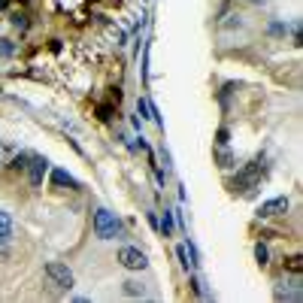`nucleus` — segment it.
Here are the masks:
<instances>
[{
  "label": "nucleus",
  "mask_w": 303,
  "mask_h": 303,
  "mask_svg": "<svg viewBox=\"0 0 303 303\" xmlns=\"http://www.w3.org/2000/svg\"><path fill=\"white\" fill-rule=\"evenodd\" d=\"M27 161H31V155H24V152L15 155V158H12V170H27Z\"/></svg>",
  "instance_id": "ddd939ff"
},
{
  "label": "nucleus",
  "mask_w": 303,
  "mask_h": 303,
  "mask_svg": "<svg viewBox=\"0 0 303 303\" xmlns=\"http://www.w3.org/2000/svg\"><path fill=\"white\" fill-rule=\"evenodd\" d=\"M91 225H94L97 240H121V237H124L119 215H116V212H109V209H97Z\"/></svg>",
  "instance_id": "f257e3e1"
},
{
  "label": "nucleus",
  "mask_w": 303,
  "mask_h": 303,
  "mask_svg": "<svg viewBox=\"0 0 303 303\" xmlns=\"http://www.w3.org/2000/svg\"><path fill=\"white\" fill-rule=\"evenodd\" d=\"M52 185H55V188H76L79 182L73 179V176H70L67 170H61V167H55V170H52Z\"/></svg>",
  "instance_id": "6e6552de"
},
{
  "label": "nucleus",
  "mask_w": 303,
  "mask_h": 303,
  "mask_svg": "<svg viewBox=\"0 0 303 303\" xmlns=\"http://www.w3.org/2000/svg\"><path fill=\"white\" fill-rule=\"evenodd\" d=\"M121 288H124V294H127V297H143V294H146V288H143L140 282H133V279H127Z\"/></svg>",
  "instance_id": "1a4fd4ad"
},
{
  "label": "nucleus",
  "mask_w": 303,
  "mask_h": 303,
  "mask_svg": "<svg viewBox=\"0 0 303 303\" xmlns=\"http://www.w3.org/2000/svg\"><path fill=\"white\" fill-rule=\"evenodd\" d=\"M255 258H258V264H261V267H264V264H267V261H270V249H267V245H264V242H258V245H255Z\"/></svg>",
  "instance_id": "f8f14e48"
},
{
  "label": "nucleus",
  "mask_w": 303,
  "mask_h": 303,
  "mask_svg": "<svg viewBox=\"0 0 303 303\" xmlns=\"http://www.w3.org/2000/svg\"><path fill=\"white\" fill-rule=\"evenodd\" d=\"M285 31H288V27H285L282 21H273V24H270V34H276V37H282Z\"/></svg>",
  "instance_id": "f3484780"
},
{
  "label": "nucleus",
  "mask_w": 303,
  "mask_h": 303,
  "mask_svg": "<svg viewBox=\"0 0 303 303\" xmlns=\"http://www.w3.org/2000/svg\"><path fill=\"white\" fill-rule=\"evenodd\" d=\"M12 52H15V49H12V43H9V40H0V55H3V58H9Z\"/></svg>",
  "instance_id": "dca6fc26"
},
{
  "label": "nucleus",
  "mask_w": 303,
  "mask_h": 303,
  "mask_svg": "<svg viewBox=\"0 0 303 303\" xmlns=\"http://www.w3.org/2000/svg\"><path fill=\"white\" fill-rule=\"evenodd\" d=\"M119 264L124 270H146L149 258H146V252H140L133 245H124V249H119Z\"/></svg>",
  "instance_id": "20e7f679"
},
{
  "label": "nucleus",
  "mask_w": 303,
  "mask_h": 303,
  "mask_svg": "<svg viewBox=\"0 0 303 303\" xmlns=\"http://www.w3.org/2000/svg\"><path fill=\"white\" fill-rule=\"evenodd\" d=\"M252 3H267V0H252Z\"/></svg>",
  "instance_id": "a211bd4d"
},
{
  "label": "nucleus",
  "mask_w": 303,
  "mask_h": 303,
  "mask_svg": "<svg viewBox=\"0 0 303 303\" xmlns=\"http://www.w3.org/2000/svg\"><path fill=\"white\" fill-rule=\"evenodd\" d=\"M288 206H291V200H288V197H273V200H264V203L258 206V218H273V215H282V212H288Z\"/></svg>",
  "instance_id": "423d86ee"
},
{
  "label": "nucleus",
  "mask_w": 303,
  "mask_h": 303,
  "mask_svg": "<svg viewBox=\"0 0 303 303\" xmlns=\"http://www.w3.org/2000/svg\"><path fill=\"white\" fill-rule=\"evenodd\" d=\"M231 143V130L228 127H218V146H228Z\"/></svg>",
  "instance_id": "2eb2a0df"
},
{
  "label": "nucleus",
  "mask_w": 303,
  "mask_h": 303,
  "mask_svg": "<svg viewBox=\"0 0 303 303\" xmlns=\"http://www.w3.org/2000/svg\"><path fill=\"white\" fill-rule=\"evenodd\" d=\"M46 279H49L55 288H61V291H70V288L76 285L73 270H70L64 261H49V264H46Z\"/></svg>",
  "instance_id": "f03ea898"
},
{
  "label": "nucleus",
  "mask_w": 303,
  "mask_h": 303,
  "mask_svg": "<svg viewBox=\"0 0 303 303\" xmlns=\"http://www.w3.org/2000/svg\"><path fill=\"white\" fill-rule=\"evenodd\" d=\"M261 173H264V164L261 161H252V164H245L240 173H237V179L231 182V188L234 191H249V188H255L261 182Z\"/></svg>",
  "instance_id": "7ed1b4c3"
},
{
  "label": "nucleus",
  "mask_w": 303,
  "mask_h": 303,
  "mask_svg": "<svg viewBox=\"0 0 303 303\" xmlns=\"http://www.w3.org/2000/svg\"><path fill=\"white\" fill-rule=\"evenodd\" d=\"M46 173H49V158L37 155V158H31V161H27V176H31V185H34V188H43Z\"/></svg>",
  "instance_id": "39448f33"
},
{
  "label": "nucleus",
  "mask_w": 303,
  "mask_h": 303,
  "mask_svg": "<svg viewBox=\"0 0 303 303\" xmlns=\"http://www.w3.org/2000/svg\"><path fill=\"white\" fill-rule=\"evenodd\" d=\"M285 267H288V270H291V273H300V270H303V258H300V255H291V258H288V264H285Z\"/></svg>",
  "instance_id": "4468645a"
},
{
  "label": "nucleus",
  "mask_w": 303,
  "mask_h": 303,
  "mask_svg": "<svg viewBox=\"0 0 303 303\" xmlns=\"http://www.w3.org/2000/svg\"><path fill=\"white\" fill-rule=\"evenodd\" d=\"M12 231H15V222H12V215H9L6 209H0V245L12 240Z\"/></svg>",
  "instance_id": "0eeeda50"
},
{
  "label": "nucleus",
  "mask_w": 303,
  "mask_h": 303,
  "mask_svg": "<svg viewBox=\"0 0 303 303\" xmlns=\"http://www.w3.org/2000/svg\"><path fill=\"white\" fill-rule=\"evenodd\" d=\"M158 228H161V234H164V237H170V234H173V212H167V209H164V222H158Z\"/></svg>",
  "instance_id": "9b49d317"
},
{
  "label": "nucleus",
  "mask_w": 303,
  "mask_h": 303,
  "mask_svg": "<svg viewBox=\"0 0 303 303\" xmlns=\"http://www.w3.org/2000/svg\"><path fill=\"white\" fill-rule=\"evenodd\" d=\"M218 167H222V170H231V167H234V155H231L225 146H222V152H218Z\"/></svg>",
  "instance_id": "9d476101"
}]
</instances>
